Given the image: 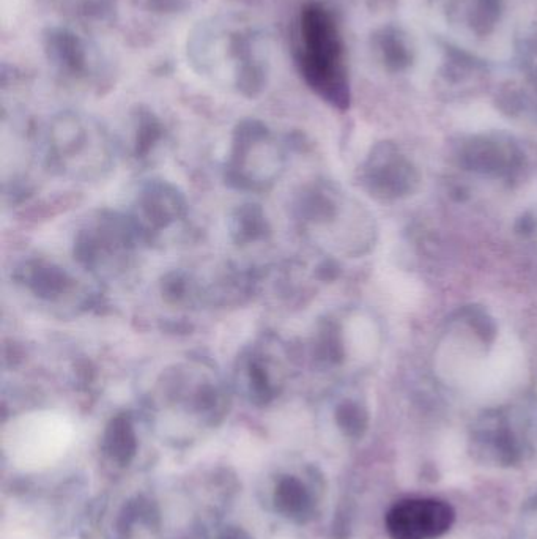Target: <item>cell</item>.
<instances>
[{"mask_svg": "<svg viewBox=\"0 0 537 539\" xmlns=\"http://www.w3.org/2000/svg\"><path fill=\"white\" fill-rule=\"evenodd\" d=\"M142 245L130 216L104 210L76 234L75 259L90 275L109 281L131 270Z\"/></svg>", "mask_w": 537, "mask_h": 539, "instance_id": "obj_5", "label": "cell"}, {"mask_svg": "<svg viewBox=\"0 0 537 539\" xmlns=\"http://www.w3.org/2000/svg\"><path fill=\"white\" fill-rule=\"evenodd\" d=\"M186 57L200 78L241 97H259L270 81L267 30L240 13H219L199 21L188 34Z\"/></svg>", "mask_w": 537, "mask_h": 539, "instance_id": "obj_1", "label": "cell"}, {"mask_svg": "<svg viewBox=\"0 0 537 539\" xmlns=\"http://www.w3.org/2000/svg\"><path fill=\"white\" fill-rule=\"evenodd\" d=\"M468 319H470L471 325L475 327L476 333L484 341H492L495 338V324H493L492 319L487 317L484 311H481V309H471Z\"/></svg>", "mask_w": 537, "mask_h": 539, "instance_id": "obj_17", "label": "cell"}, {"mask_svg": "<svg viewBox=\"0 0 537 539\" xmlns=\"http://www.w3.org/2000/svg\"><path fill=\"white\" fill-rule=\"evenodd\" d=\"M383 54H385L386 64L393 65L394 68H402L408 64V53L405 46L400 43L399 38L385 35L382 43Z\"/></svg>", "mask_w": 537, "mask_h": 539, "instance_id": "obj_16", "label": "cell"}, {"mask_svg": "<svg viewBox=\"0 0 537 539\" xmlns=\"http://www.w3.org/2000/svg\"><path fill=\"white\" fill-rule=\"evenodd\" d=\"M41 155L59 177L95 182L111 172L115 142L97 119L82 112H59L41 134Z\"/></svg>", "mask_w": 537, "mask_h": 539, "instance_id": "obj_3", "label": "cell"}, {"mask_svg": "<svg viewBox=\"0 0 537 539\" xmlns=\"http://www.w3.org/2000/svg\"><path fill=\"white\" fill-rule=\"evenodd\" d=\"M290 355L276 336H263L241 352L235 382L243 395L256 404H267L281 393L290 376Z\"/></svg>", "mask_w": 537, "mask_h": 539, "instance_id": "obj_7", "label": "cell"}, {"mask_svg": "<svg viewBox=\"0 0 537 539\" xmlns=\"http://www.w3.org/2000/svg\"><path fill=\"white\" fill-rule=\"evenodd\" d=\"M293 57L306 86L333 108L350 106L349 71L336 19L322 4L304 5L293 29Z\"/></svg>", "mask_w": 537, "mask_h": 539, "instance_id": "obj_2", "label": "cell"}, {"mask_svg": "<svg viewBox=\"0 0 537 539\" xmlns=\"http://www.w3.org/2000/svg\"><path fill=\"white\" fill-rule=\"evenodd\" d=\"M230 234L241 246L259 243L270 235V223L262 207L256 204L241 205L230 218Z\"/></svg>", "mask_w": 537, "mask_h": 539, "instance_id": "obj_13", "label": "cell"}, {"mask_svg": "<svg viewBox=\"0 0 537 539\" xmlns=\"http://www.w3.org/2000/svg\"><path fill=\"white\" fill-rule=\"evenodd\" d=\"M286 144L260 120L238 123L226 164V179L237 190H270L286 168Z\"/></svg>", "mask_w": 537, "mask_h": 539, "instance_id": "obj_6", "label": "cell"}, {"mask_svg": "<svg viewBox=\"0 0 537 539\" xmlns=\"http://www.w3.org/2000/svg\"><path fill=\"white\" fill-rule=\"evenodd\" d=\"M188 202L177 186L166 180H150L141 186L131 210L133 221L144 245L163 242L166 235L180 229L188 220Z\"/></svg>", "mask_w": 537, "mask_h": 539, "instance_id": "obj_8", "label": "cell"}, {"mask_svg": "<svg viewBox=\"0 0 537 539\" xmlns=\"http://www.w3.org/2000/svg\"><path fill=\"white\" fill-rule=\"evenodd\" d=\"M16 281L26 289L27 294L37 298L51 308H76L84 306V297L75 275L48 259H27L19 265Z\"/></svg>", "mask_w": 537, "mask_h": 539, "instance_id": "obj_9", "label": "cell"}, {"mask_svg": "<svg viewBox=\"0 0 537 539\" xmlns=\"http://www.w3.org/2000/svg\"><path fill=\"white\" fill-rule=\"evenodd\" d=\"M164 139V127L158 117L152 112L139 111L134 119L133 128V155L139 160L149 157L150 153L160 145Z\"/></svg>", "mask_w": 537, "mask_h": 539, "instance_id": "obj_14", "label": "cell"}, {"mask_svg": "<svg viewBox=\"0 0 537 539\" xmlns=\"http://www.w3.org/2000/svg\"><path fill=\"white\" fill-rule=\"evenodd\" d=\"M43 49L52 70L71 86L109 89L114 81V60L81 24H52L43 32Z\"/></svg>", "mask_w": 537, "mask_h": 539, "instance_id": "obj_4", "label": "cell"}, {"mask_svg": "<svg viewBox=\"0 0 537 539\" xmlns=\"http://www.w3.org/2000/svg\"><path fill=\"white\" fill-rule=\"evenodd\" d=\"M338 421L341 428L349 434H361L366 428L367 415L360 404L353 401H347L339 406Z\"/></svg>", "mask_w": 537, "mask_h": 539, "instance_id": "obj_15", "label": "cell"}, {"mask_svg": "<svg viewBox=\"0 0 537 539\" xmlns=\"http://www.w3.org/2000/svg\"><path fill=\"white\" fill-rule=\"evenodd\" d=\"M364 185L377 198L397 199L415 190L418 172L391 145L383 144L372 153L363 175Z\"/></svg>", "mask_w": 537, "mask_h": 539, "instance_id": "obj_11", "label": "cell"}, {"mask_svg": "<svg viewBox=\"0 0 537 539\" xmlns=\"http://www.w3.org/2000/svg\"><path fill=\"white\" fill-rule=\"evenodd\" d=\"M456 521L451 505L435 499H410L397 503L386 516L391 539H438Z\"/></svg>", "mask_w": 537, "mask_h": 539, "instance_id": "obj_10", "label": "cell"}, {"mask_svg": "<svg viewBox=\"0 0 537 539\" xmlns=\"http://www.w3.org/2000/svg\"><path fill=\"white\" fill-rule=\"evenodd\" d=\"M520 155L512 147H504L500 142H471L462 155L463 166L479 174L492 177H509L520 168Z\"/></svg>", "mask_w": 537, "mask_h": 539, "instance_id": "obj_12", "label": "cell"}]
</instances>
